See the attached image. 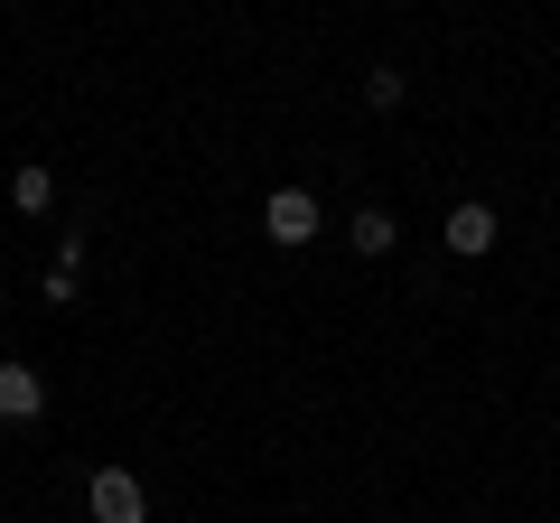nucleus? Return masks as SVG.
<instances>
[{"label":"nucleus","mask_w":560,"mask_h":523,"mask_svg":"<svg viewBox=\"0 0 560 523\" xmlns=\"http://www.w3.org/2000/svg\"><path fill=\"white\" fill-rule=\"evenodd\" d=\"M261 234H271L280 253L318 243V197H308V187H271V206H261Z\"/></svg>","instance_id":"obj_1"},{"label":"nucleus","mask_w":560,"mask_h":523,"mask_svg":"<svg viewBox=\"0 0 560 523\" xmlns=\"http://www.w3.org/2000/svg\"><path fill=\"white\" fill-rule=\"evenodd\" d=\"M84 504H94V523H150V496H140V477H131V467H94Z\"/></svg>","instance_id":"obj_2"},{"label":"nucleus","mask_w":560,"mask_h":523,"mask_svg":"<svg viewBox=\"0 0 560 523\" xmlns=\"http://www.w3.org/2000/svg\"><path fill=\"white\" fill-rule=\"evenodd\" d=\"M495 234H504V216L486 197H467V206H448V243L458 253H495Z\"/></svg>","instance_id":"obj_3"},{"label":"nucleus","mask_w":560,"mask_h":523,"mask_svg":"<svg viewBox=\"0 0 560 523\" xmlns=\"http://www.w3.org/2000/svg\"><path fill=\"white\" fill-rule=\"evenodd\" d=\"M38 411H47L38 364H0V421H38Z\"/></svg>","instance_id":"obj_4"},{"label":"nucleus","mask_w":560,"mask_h":523,"mask_svg":"<svg viewBox=\"0 0 560 523\" xmlns=\"http://www.w3.org/2000/svg\"><path fill=\"white\" fill-rule=\"evenodd\" d=\"M10 206H20V216H47V206H57V168H38V160H28L20 178H10Z\"/></svg>","instance_id":"obj_5"},{"label":"nucleus","mask_w":560,"mask_h":523,"mask_svg":"<svg viewBox=\"0 0 560 523\" xmlns=\"http://www.w3.org/2000/svg\"><path fill=\"white\" fill-rule=\"evenodd\" d=\"M393 234H401V224L383 216V206H364V216H355V253H393Z\"/></svg>","instance_id":"obj_6"},{"label":"nucleus","mask_w":560,"mask_h":523,"mask_svg":"<svg viewBox=\"0 0 560 523\" xmlns=\"http://www.w3.org/2000/svg\"><path fill=\"white\" fill-rule=\"evenodd\" d=\"M364 103H374V113H393V103H401V75H393V66H374V75H364Z\"/></svg>","instance_id":"obj_7"}]
</instances>
